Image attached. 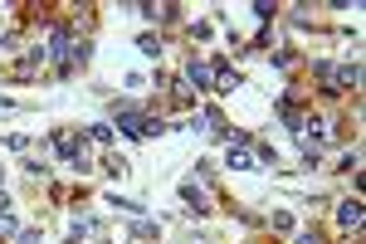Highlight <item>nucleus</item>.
I'll return each mask as SVG.
<instances>
[{
  "mask_svg": "<svg viewBox=\"0 0 366 244\" xmlns=\"http://www.w3.org/2000/svg\"><path fill=\"white\" fill-rule=\"evenodd\" d=\"M118 127L127 132V137H137V142H147V137L162 132V122L152 118V113H142L137 103H118Z\"/></svg>",
  "mask_w": 366,
  "mask_h": 244,
  "instance_id": "1",
  "label": "nucleus"
},
{
  "mask_svg": "<svg viewBox=\"0 0 366 244\" xmlns=\"http://www.w3.org/2000/svg\"><path fill=\"white\" fill-rule=\"evenodd\" d=\"M49 142H54V152L64 157V166L88 171V157H93V152H88V137H79V132H54Z\"/></svg>",
  "mask_w": 366,
  "mask_h": 244,
  "instance_id": "2",
  "label": "nucleus"
},
{
  "mask_svg": "<svg viewBox=\"0 0 366 244\" xmlns=\"http://www.w3.org/2000/svg\"><path fill=\"white\" fill-rule=\"evenodd\" d=\"M318 83H323L327 93H347V88L362 83V69L357 64H318Z\"/></svg>",
  "mask_w": 366,
  "mask_h": 244,
  "instance_id": "3",
  "label": "nucleus"
},
{
  "mask_svg": "<svg viewBox=\"0 0 366 244\" xmlns=\"http://www.w3.org/2000/svg\"><path fill=\"white\" fill-rule=\"evenodd\" d=\"M69 244H108V230H103V220H93V215H79V220H74V230H69Z\"/></svg>",
  "mask_w": 366,
  "mask_h": 244,
  "instance_id": "4",
  "label": "nucleus"
},
{
  "mask_svg": "<svg viewBox=\"0 0 366 244\" xmlns=\"http://www.w3.org/2000/svg\"><path fill=\"white\" fill-rule=\"evenodd\" d=\"M215 69H220V64H210V59H191V64H186V83H191V88H215Z\"/></svg>",
  "mask_w": 366,
  "mask_h": 244,
  "instance_id": "5",
  "label": "nucleus"
},
{
  "mask_svg": "<svg viewBox=\"0 0 366 244\" xmlns=\"http://www.w3.org/2000/svg\"><path fill=\"white\" fill-rule=\"evenodd\" d=\"M332 220H337V230H357L362 225V201H342Z\"/></svg>",
  "mask_w": 366,
  "mask_h": 244,
  "instance_id": "6",
  "label": "nucleus"
},
{
  "mask_svg": "<svg viewBox=\"0 0 366 244\" xmlns=\"http://www.w3.org/2000/svg\"><path fill=\"white\" fill-rule=\"evenodd\" d=\"M230 166H235V171H254V147H249V142H240V147H230Z\"/></svg>",
  "mask_w": 366,
  "mask_h": 244,
  "instance_id": "7",
  "label": "nucleus"
},
{
  "mask_svg": "<svg viewBox=\"0 0 366 244\" xmlns=\"http://www.w3.org/2000/svg\"><path fill=\"white\" fill-rule=\"evenodd\" d=\"M235 88H240V74L220 64V69H215V88H210V93H235Z\"/></svg>",
  "mask_w": 366,
  "mask_h": 244,
  "instance_id": "8",
  "label": "nucleus"
},
{
  "mask_svg": "<svg viewBox=\"0 0 366 244\" xmlns=\"http://www.w3.org/2000/svg\"><path fill=\"white\" fill-rule=\"evenodd\" d=\"M181 201H186L196 215H201V210H205V191L196 186V181H181Z\"/></svg>",
  "mask_w": 366,
  "mask_h": 244,
  "instance_id": "9",
  "label": "nucleus"
},
{
  "mask_svg": "<svg viewBox=\"0 0 366 244\" xmlns=\"http://www.w3.org/2000/svg\"><path fill=\"white\" fill-rule=\"evenodd\" d=\"M83 137H88V147H108V142H113V127H108V122H93Z\"/></svg>",
  "mask_w": 366,
  "mask_h": 244,
  "instance_id": "10",
  "label": "nucleus"
},
{
  "mask_svg": "<svg viewBox=\"0 0 366 244\" xmlns=\"http://www.w3.org/2000/svg\"><path fill=\"white\" fill-rule=\"evenodd\" d=\"M103 171H108V176H127V171H132V166H127V157H118V152H113V157H108V162H103Z\"/></svg>",
  "mask_w": 366,
  "mask_h": 244,
  "instance_id": "11",
  "label": "nucleus"
},
{
  "mask_svg": "<svg viewBox=\"0 0 366 244\" xmlns=\"http://www.w3.org/2000/svg\"><path fill=\"white\" fill-rule=\"evenodd\" d=\"M132 10H142L147 20H171V10H176V5H132Z\"/></svg>",
  "mask_w": 366,
  "mask_h": 244,
  "instance_id": "12",
  "label": "nucleus"
},
{
  "mask_svg": "<svg viewBox=\"0 0 366 244\" xmlns=\"http://www.w3.org/2000/svg\"><path fill=\"white\" fill-rule=\"evenodd\" d=\"M132 235H137V240H157V225H152V220H137Z\"/></svg>",
  "mask_w": 366,
  "mask_h": 244,
  "instance_id": "13",
  "label": "nucleus"
},
{
  "mask_svg": "<svg viewBox=\"0 0 366 244\" xmlns=\"http://www.w3.org/2000/svg\"><path fill=\"white\" fill-rule=\"evenodd\" d=\"M137 49H142V54H152V59H157V54H162V44L152 40V35H142V40H137Z\"/></svg>",
  "mask_w": 366,
  "mask_h": 244,
  "instance_id": "14",
  "label": "nucleus"
},
{
  "mask_svg": "<svg viewBox=\"0 0 366 244\" xmlns=\"http://www.w3.org/2000/svg\"><path fill=\"white\" fill-rule=\"evenodd\" d=\"M0 235H15V215L10 210H0Z\"/></svg>",
  "mask_w": 366,
  "mask_h": 244,
  "instance_id": "15",
  "label": "nucleus"
},
{
  "mask_svg": "<svg viewBox=\"0 0 366 244\" xmlns=\"http://www.w3.org/2000/svg\"><path fill=\"white\" fill-rule=\"evenodd\" d=\"M20 244H44L40 230H20Z\"/></svg>",
  "mask_w": 366,
  "mask_h": 244,
  "instance_id": "16",
  "label": "nucleus"
}]
</instances>
